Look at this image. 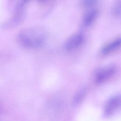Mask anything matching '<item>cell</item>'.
Masks as SVG:
<instances>
[{
	"label": "cell",
	"instance_id": "5b68a950",
	"mask_svg": "<svg viewBox=\"0 0 121 121\" xmlns=\"http://www.w3.org/2000/svg\"><path fill=\"white\" fill-rule=\"evenodd\" d=\"M121 98L120 96H115L111 98L106 103L104 108V114L106 116L112 115L120 107Z\"/></svg>",
	"mask_w": 121,
	"mask_h": 121
},
{
	"label": "cell",
	"instance_id": "8992f818",
	"mask_svg": "<svg viewBox=\"0 0 121 121\" xmlns=\"http://www.w3.org/2000/svg\"><path fill=\"white\" fill-rule=\"evenodd\" d=\"M99 11L96 9H93L88 10L82 19V24L85 26L91 25L97 18Z\"/></svg>",
	"mask_w": 121,
	"mask_h": 121
},
{
	"label": "cell",
	"instance_id": "7a4b0ae2",
	"mask_svg": "<svg viewBox=\"0 0 121 121\" xmlns=\"http://www.w3.org/2000/svg\"><path fill=\"white\" fill-rule=\"evenodd\" d=\"M116 71V67L114 65H108L100 69L95 75V80L97 83H103L111 77Z\"/></svg>",
	"mask_w": 121,
	"mask_h": 121
},
{
	"label": "cell",
	"instance_id": "ba28073f",
	"mask_svg": "<svg viewBox=\"0 0 121 121\" xmlns=\"http://www.w3.org/2000/svg\"><path fill=\"white\" fill-rule=\"evenodd\" d=\"M113 15L116 17H120L121 15V0H116L113 4L112 9Z\"/></svg>",
	"mask_w": 121,
	"mask_h": 121
},
{
	"label": "cell",
	"instance_id": "277c9868",
	"mask_svg": "<svg viewBox=\"0 0 121 121\" xmlns=\"http://www.w3.org/2000/svg\"><path fill=\"white\" fill-rule=\"evenodd\" d=\"M121 38L117 37L104 44L100 50V54L102 56L109 55L120 48Z\"/></svg>",
	"mask_w": 121,
	"mask_h": 121
},
{
	"label": "cell",
	"instance_id": "6da1fadb",
	"mask_svg": "<svg viewBox=\"0 0 121 121\" xmlns=\"http://www.w3.org/2000/svg\"><path fill=\"white\" fill-rule=\"evenodd\" d=\"M17 38L20 43L24 47L35 49L44 44L47 39V34L43 29L31 27L21 30Z\"/></svg>",
	"mask_w": 121,
	"mask_h": 121
},
{
	"label": "cell",
	"instance_id": "30bf717a",
	"mask_svg": "<svg viewBox=\"0 0 121 121\" xmlns=\"http://www.w3.org/2000/svg\"><path fill=\"white\" fill-rule=\"evenodd\" d=\"M39 1H43V0H39Z\"/></svg>",
	"mask_w": 121,
	"mask_h": 121
},
{
	"label": "cell",
	"instance_id": "3957f363",
	"mask_svg": "<svg viewBox=\"0 0 121 121\" xmlns=\"http://www.w3.org/2000/svg\"><path fill=\"white\" fill-rule=\"evenodd\" d=\"M84 41V36L81 33H77L69 37L65 44L66 51H73L80 46Z\"/></svg>",
	"mask_w": 121,
	"mask_h": 121
},
{
	"label": "cell",
	"instance_id": "52a82bcc",
	"mask_svg": "<svg viewBox=\"0 0 121 121\" xmlns=\"http://www.w3.org/2000/svg\"><path fill=\"white\" fill-rule=\"evenodd\" d=\"M86 90L85 88L81 89L75 95L74 98V103L75 104H78L80 103L84 98L86 94Z\"/></svg>",
	"mask_w": 121,
	"mask_h": 121
},
{
	"label": "cell",
	"instance_id": "9c48e42d",
	"mask_svg": "<svg viewBox=\"0 0 121 121\" xmlns=\"http://www.w3.org/2000/svg\"><path fill=\"white\" fill-rule=\"evenodd\" d=\"M98 0H80L81 5L85 8H90L95 5Z\"/></svg>",
	"mask_w": 121,
	"mask_h": 121
}]
</instances>
